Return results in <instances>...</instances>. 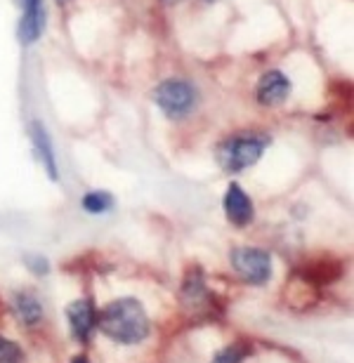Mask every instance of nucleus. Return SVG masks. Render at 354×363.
Masks as SVG:
<instances>
[{
    "instance_id": "obj_1",
    "label": "nucleus",
    "mask_w": 354,
    "mask_h": 363,
    "mask_svg": "<svg viewBox=\"0 0 354 363\" xmlns=\"http://www.w3.org/2000/svg\"><path fill=\"white\" fill-rule=\"evenodd\" d=\"M97 325L106 337L118 345H140L149 337L151 330L147 311L135 297H121L106 304L97 314Z\"/></svg>"
},
{
    "instance_id": "obj_3",
    "label": "nucleus",
    "mask_w": 354,
    "mask_h": 363,
    "mask_svg": "<svg viewBox=\"0 0 354 363\" xmlns=\"http://www.w3.org/2000/svg\"><path fill=\"white\" fill-rule=\"evenodd\" d=\"M154 99L158 108L168 116L170 121H182L187 118L194 106H197V88L189 81H182V78H168L156 88Z\"/></svg>"
},
{
    "instance_id": "obj_12",
    "label": "nucleus",
    "mask_w": 354,
    "mask_h": 363,
    "mask_svg": "<svg viewBox=\"0 0 354 363\" xmlns=\"http://www.w3.org/2000/svg\"><path fill=\"white\" fill-rule=\"evenodd\" d=\"M114 208V196L109 191H90L83 196V210L90 215H104Z\"/></svg>"
},
{
    "instance_id": "obj_17",
    "label": "nucleus",
    "mask_w": 354,
    "mask_h": 363,
    "mask_svg": "<svg viewBox=\"0 0 354 363\" xmlns=\"http://www.w3.org/2000/svg\"><path fill=\"white\" fill-rule=\"evenodd\" d=\"M57 3H60V5H67V3H69V0H57Z\"/></svg>"
},
{
    "instance_id": "obj_2",
    "label": "nucleus",
    "mask_w": 354,
    "mask_h": 363,
    "mask_svg": "<svg viewBox=\"0 0 354 363\" xmlns=\"http://www.w3.org/2000/svg\"><path fill=\"white\" fill-rule=\"evenodd\" d=\"M267 144L270 142L262 135H236L232 140L220 144L218 161L229 172H241L262 158Z\"/></svg>"
},
{
    "instance_id": "obj_6",
    "label": "nucleus",
    "mask_w": 354,
    "mask_h": 363,
    "mask_svg": "<svg viewBox=\"0 0 354 363\" xmlns=\"http://www.w3.org/2000/svg\"><path fill=\"white\" fill-rule=\"evenodd\" d=\"M293 85L288 81V76H284L281 71H267L262 74V78L258 81V88H255V97L262 106H279L284 104L291 94Z\"/></svg>"
},
{
    "instance_id": "obj_10",
    "label": "nucleus",
    "mask_w": 354,
    "mask_h": 363,
    "mask_svg": "<svg viewBox=\"0 0 354 363\" xmlns=\"http://www.w3.org/2000/svg\"><path fill=\"white\" fill-rule=\"evenodd\" d=\"M31 142H33V147H35V154H38V158H40L43 168L48 170L50 179L57 182V177H60V168H57L55 147H52V140H50L48 128L43 125L40 121L31 123Z\"/></svg>"
},
{
    "instance_id": "obj_14",
    "label": "nucleus",
    "mask_w": 354,
    "mask_h": 363,
    "mask_svg": "<svg viewBox=\"0 0 354 363\" xmlns=\"http://www.w3.org/2000/svg\"><path fill=\"white\" fill-rule=\"evenodd\" d=\"M24 361V352L17 342L0 335V363H21Z\"/></svg>"
},
{
    "instance_id": "obj_16",
    "label": "nucleus",
    "mask_w": 354,
    "mask_h": 363,
    "mask_svg": "<svg viewBox=\"0 0 354 363\" xmlns=\"http://www.w3.org/2000/svg\"><path fill=\"white\" fill-rule=\"evenodd\" d=\"M71 363H90L88 359H85V357H76L74 361H71Z\"/></svg>"
},
{
    "instance_id": "obj_4",
    "label": "nucleus",
    "mask_w": 354,
    "mask_h": 363,
    "mask_svg": "<svg viewBox=\"0 0 354 363\" xmlns=\"http://www.w3.org/2000/svg\"><path fill=\"white\" fill-rule=\"evenodd\" d=\"M234 272L241 276L245 283L262 286L272 279V255L262 248H234L229 255Z\"/></svg>"
},
{
    "instance_id": "obj_13",
    "label": "nucleus",
    "mask_w": 354,
    "mask_h": 363,
    "mask_svg": "<svg viewBox=\"0 0 354 363\" xmlns=\"http://www.w3.org/2000/svg\"><path fill=\"white\" fill-rule=\"evenodd\" d=\"M245 354H248V347L245 345H229L215 354L211 363H241L245 359Z\"/></svg>"
},
{
    "instance_id": "obj_9",
    "label": "nucleus",
    "mask_w": 354,
    "mask_h": 363,
    "mask_svg": "<svg viewBox=\"0 0 354 363\" xmlns=\"http://www.w3.org/2000/svg\"><path fill=\"white\" fill-rule=\"evenodd\" d=\"M179 300H182V304L189 311H201V309L211 307L213 295H211V290H208L204 276H201L199 269L187 274L182 290H179Z\"/></svg>"
},
{
    "instance_id": "obj_15",
    "label": "nucleus",
    "mask_w": 354,
    "mask_h": 363,
    "mask_svg": "<svg viewBox=\"0 0 354 363\" xmlns=\"http://www.w3.org/2000/svg\"><path fill=\"white\" fill-rule=\"evenodd\" d=\"M24 262L28 267V272L35 274V276H45L50 272V262L45 257H40V255H28Z\"/></svg>"
},
{
    "instance_id": "obj_11",
    "label": "nucleus",
    "mask_w": 354,
    "mask_h": 363,
    "mask_svg": "<svg viewBox=\"0 0 354 363\" xmlns=\"http://www.w3.org/2000/svg\"><path fill=\"white\" fill-rule=\"evenodd\" d=\"M14 311H17L19 321L24 325H38L43 321V307L38 297L26 293V290L14 295Z\"/></svg>"
},
{
    "instance_id": "obj_18",
    "label": "nucleus",
    "mask_w": 354,
    "mask_h": 363,
    "mask_svg": "<svg viewBox=\"0 0 354 363\" xmlns=\"http://www.w3.org/2000/svg\"><path fill=\"white\" fill-rule=\"evenodd\" d=\"M206 3H215V0H206Z\"/></svg>"
},
{
    "instance_id": "obj_7",
    "label": "nucleus",
    "mask_w": 354,
    "mask_h": 363,
    "mask_svg": "<svg viewBox=\"0 0 354 363\" xmlns=\"http://www.w3.org/2000/svg\"><path fill=\"white\" fill-rule=\"evenodd\" d=\"M69 328L78 342H88L92 330L97 328V309L90 300H74L67 307Z\"/></svg>"
},
{
    "instance_id": "obj_8",
    "label": "nucleus",
    "mask_w": 354,
    "mask_h": 363,
    "mask_svg": "<svg viewBox=\"0 0 354 363\" xmlns=\"http://www.w3.org/2000/svg\"><path fill=\"white\" fill-rule=\"evenodd\" d=\"M225 215L227 220L234 224V227H248L255 217V208H253V201L250 196L243 191L241 184H232L227 186V194H225Z\"/></svg>"
},
{
    "instance_id": "obj_5",
    "label": "nucleus",
    "mask_w": 354,
    "mask_h": 363,
    "mask_svg": "<svg viewBox=\"0 0 354 363\" xmlns=\"http://www.w3.org/2000/svg\"><path fill=\"white\" fill-rule=\"evenodd\" d=\"M21 19L17 26V35L21 45H33L45 31V0H19Z\"/></svg>"
}]
</instances>
